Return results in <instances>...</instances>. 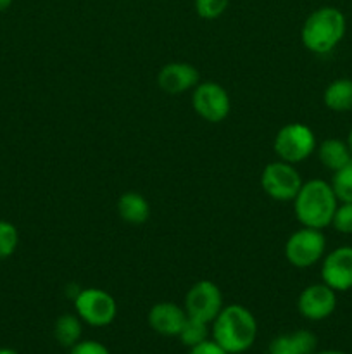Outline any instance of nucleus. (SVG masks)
I'll return each mask as SVG.
<instances>
[{
    "label": "nucleus",
    "mask_w": 352,
    "mask_h": 354,
    "mask_svg": "<svg viewBox=\"0 0 352 354\" xmlns=\"http://www.w3.org/2000/svg\"><path fill=\"white\" fill-rule=\"evenodd\" d=\"M213 339L228 354H242L254 346L257 337V322L242 304L223 306L213 322Z\"/></svg>",
    "instance_id": "1"
},
{
    "label": "nucleus",
    "mask_w": 352,
    "mask_h": 354,
    "mask_svg": "<svg viewBox=\"0 0 352 354\" xmlns=\"http://www.w3.org/2000/svg\"><path fill=\"white\" fill-rule=\"evenodd\" d=\"M337 206L338 199L331 189V183L320 178L304 182L293 199V213L299 223L317 230L331 227Z\"/></svg>",
    "instance_id": "2"
},
{
    "label": "nucleus",
    "mask_w": 352,
    "mask_h": 354,
    "mask_svg": "<svg viewBox=\"0 0 352 354\" xmlns=\"http://www.w3.org/2000/svg\"><path fill=\"white\" fill-rule=\"evenodd\" d=\"M347 19L337 7L324 6L313 10L304 21L300 40L304 47L317 55L330 54L345 37Z\"/></svg>",
    "instance_id": "3"
},
{
    "label": "nucleus",
    "mask_w": 352,
    "mask_h": 354,
    "mask_svg": "<svg viewBox=\"0 0 352 354\" xmlns=\"http://www.w3.org/2000/svg\"><path fill=\"white\" fill-rule=\"evenodd\" d=\"M326 237L323 230L302 227L293 232L285 244V258L295 268H311L324 258Z\"/></svg>",
    "instance_id": "4"
},
{
    "label": "nucleus",
    "mask_w": 352,
    "mask_h": 354,
    "mask_svg": "<svg viewBox=\"0 0 352 354\" xmlns=\"http://www.w3.org/2000/svg\"><path fill=\"white\" fill-rule=\"evenodd\" d=\"M75 311L83 324L102 328L114 322L117 315V303L107 290L90 287L81 289L75 296Z\"/></svg>",
    "instance_id": "5"
},
{
    "label": "nucleus",
    "mask_w": 352,
    "mask_h": 354,
    "mask_svg": "<svg viewBox=\"0 0 352 354\" xmlns=\"http://www.w3.org/2000/svg\"><path fill=\"white\" fill-rule=\"evenodd\" d=\"M280 161L297 165L302 162L316 151V137L309 127L302 123H289L276 133L273 142Z\"/></svg>",
    "instance_id": "6"
},
{
    "label": "nucleus",
    "mask_w": 352,
    "mask_h": 354,
    "mask_svg": "<svg viewBox=\"0 0 352 354\" xmlns=\"http://www.w3.org/2000/svg\"><path fill=\"white\" fill-rule=\"evenodd\" d=\"M302 183V176L295 169V165H290V162L275 161L266 165V168L262 169V190L271 199L280 201V203L295 199Z\"/></svg>",
    "instance_id": "7"
},
{
    "label": "nucleus",
    "mask_w": 352,
    "mask_h": 354,
    "mask_svg": "<svg viewBox=\"0 0 352 354\" xmlns=\"http://www.w3.org/2000/svg\"><path fill=\"white\" fill-rule=\"evenodd\" d=\"M192 104L195 113L207 123H221L231 111V100L226 90L214 82H202L193 88Z\"/></svg>",
    "instance_id": "8"
},
{
    "label": "nucleus",
    "mask_w": 352,
    "mask_h": 354,
    "mask_svg": "<svg viewBox=\"0 0 352 354\" xmlns=\"http://www.w3.org/2000/svg\"><path fill=\"white\" fill-rule=\"evenodd\" d=\"M183 308L188 317L213 324L214 318L223 310V292L211 280H200L188 289Z\"/></svg>",
    "instance_id": "9"
},
{
    "label": "nucleus",
    "mask_w": 352,
    "mask_h": 354,
    "mask_svg": "<svg viewBox=\"0 0 352 354\" xmlns=\"http://www.w3.org/2000/svg\"><path fill=\"white\" fill-rule=\"evenodd\" d=\"M337 308V292L326 283H311L300 292L297 299V310L311 322L326 320Z\"/></svg>",
    "instance_id": "10"
},
{
    "label": "nucleus",
    "mask_w": 352,
    "mask_h": 354,
    "mask_svg": "<svg viewBox=\"0 0 352 354\" xmlns=\"http://www.w3.org/2000/svg\"><path fill=\"white\" fill-rule=\"evenodd\" d=\"M321 280L335 292L352 289V248L342 245L328 252L321 263Z\"/></svg>",
    "instance_id": "11"
},
{
    "label": "nucleus",
    "mask_w": 352,
    "mask_h": 354,
    "mask_svg": "<svg viewBox=\"0 0 352 354\" xmlns=\"http://www.w3.org/2000/svg\"><path fill=\"white\" fill-rule=\"evenodd\" d=\"M200 83L197 68L190 62H168L157 75V85L168 95H179L195 88Z\"/></svg>",
    "instance_id": "12"
},
{
    "label": "nucleus",
    "mask_w": 352,
    "mask_h": 354,
    "mask_svg": "<svg viewBox=\"0 0 352 354\" xmlns=\"http://www.w3.org/2000/svg\"><path fill=\"white\" fill-rule=\"evenodd\" d=\"M186 317L188 315H186L185 308L162 301V303L154 304L150 308L147 320L155 334L164 335V337H178L183 324L186 322Z\"/></svg>",
    "instance_id": "13"
},
{
    "label": "nucleus",
    "mask_w": 352,
    "mask_h": 354,
    "mask_svg": "<svg viewBox=\"0 0 352 354\" xmlns=\"http://www.w3.org/2000/svg\"><path fill=\"white\" fill-rule=\"evenodd\" d=\"M317 348L316 335L311 330H295L273 339L268 354H314Z\"/></svg>",
    "instance_id": "14"
},
{
    "label": "nucleus",
    "mask_w": 352,
    "mask_h": 354,
    "mask_svg": "<svg viewBox=\"0 0 352 354\" xmlns=\"http://www.w3.org/2000/svg\"><path fill=\"white\" fill-rule=\"evenodd\" d=\"M117 214L130 225H144L150 216L148 201L138 192H124L117 201Z\"/></svg>",
    "instance_id": "15"
},
{
    "label": "nucleus",
    "mask_w": 352,
    "mask_h": 354,
    "mask_svg": "<svg viewBox=\"0 0 352 354\" xmlns=\"http://www.w3.org/2000/svg\"><path fill=\"white\" fill-rule=\"evenodd\" d=\"M316 151L321 165L333 173L344 168L352 159L347 142L338 140V138H326V140L321 142L320 147H316Z\"/></svg>",
    "instance_id": "16"
},
{
    "label": "nucleus",
    "mask_w": 352,
    "mask_h": 354,
    "mask_svg": "<svg viewBox=\"0 0 352 354\" xmlns=\"http://www.w3.org/2000/svg\"><path fill=\"white\" fill-rule=\"evenodd\" d=\"M323 102L333 113L352 111V80L338 78L324 88Z\"/></svg>",
    "instance_id": "17"
},
{
    "label": "nucleus",
    "mask_w": 352,
    "mask_h": 354,
    "mask_svg": "<svg viewBox=\"0 0 352 354\" xmlns=\"http://www.w3.org/2000/svg\"><path fill=\"white\" fill-rule=\"evenodd\" d=\"M83 334V322L78 315L66 313L55 320L54 325V337L62 348H72L76 342L81 341Z\"/></svg>",
    "instance_id": "18"
},
{
    "label": "nucleus",
    "mask_w": 352,
    "mask_h": 354,
    "mask_svg": "<svg viewBox=\"0 0 352 354\" xmlns=\"http://www.w3.org/2000/svg\"><path fill=\"white\" fill-rule=\"evenodd\" d=\"M206 322L197 320V318L186 317V322L183 324L182 330H179L178 337L186 348H193V346L200 344L202 341H206L207 335H209V328H207Z\"/></svg>",
    "instance_id": "19"
},
{
    "label": "nucleus",
    "mask_w": 352,
    "mask_h": 354,
    "mask_svg": "<svg viewBox=\"0 0 352 354\" xmlns=\"http://www.w3.org/2000/svg\"><path fill=\"white\" fill-rule=\"evenodd\" d=\"M330 183L338 203H352V159L344 168L333 173Z\"/></svg>",
    "instance_id": "20"
},
{
    "label": "nucleus",
    "mask_w": 352,
    "mask_h": 354,
    "mask_svg": "<svg viewBox=\"0 0 352 354\" xmlns=\"http://www.w3.org/2000/svg\"><path fill=\"white\" fill-rule=\"evenodd\" d=\"M19 245V232L10 221L0 220V261L10 258Z\"/></svg>",
    "instance_id": "21"
},
{
    "label": "nucleus",
    "mask_w": 352,
    "mask_h": 354,
    "mask_svg": "<svg viewBox=\"0 0 352 354\" xmlns=\"http://www.w3.org/2000/svg\"><path fill=\"white\" fill-rule=\"evenodd\" d=\"M230 6V0H195V10L202 19H217Z\"/></svg>",
    "instance_id": "22"
},
{
    "label": "nucleus",
    "mask_w": 352,
    "mask_h": 354,
    "mask_svg": "<svg viewBox=\"0 0 352 354\" xmlns=\"http://www.w3.org/2000/svg\"><path fill=\"white\" fill-rule=\"evenodd\" d=\"M331 227L344 235H352V203H338Z\"/></svg>",
    "instance_id": "23"
},
{
    "label": "nucleus",
    "mask_w": 352,
    "mask_h": 354,
    "mask_svg": "<svg viewBox=\"0 0 352 354\" xmlns=\"http://www.w3.org/2000/svg\"><path fill=\"white\" fill-rule=\"evenodd\" d=\"M69 354H110V351L99 341H79L69 348Z\"/></svg>",
    "instance_id": "24"
},
{
    "label": "nucleus",
    "mask_w": 352,
    "mask_h": 354,
    "mask_svg": "<svg viewBox=\"0 0 352 354\" xmlns=\"http://www.w3.org/2000/svg\"><path fill=\"white\" fill-rule=\"evenodd\" d=\"M188 354H228V353L224 351V349L221 348L214 339H206V341H202L200 344L190 348Z\"/></svg>",
    "instance_id": "25"
},
{
    "label": "nucleus",
    "mask_w": 352,
    "mask_h": 354,
    "mask_svg": "<svg viewBox=\"0 0 352 354\" xmlns=\"http://www.w3.org/2000/svg\"><path fill=\"white\" fill-rule=\"evenodd\" d=\"M14 0H0V12H3V10L9 9L10 6H12Z\"/></svg>",
    "instance_id": "26"
},
{
    "label": "nucleus",
    "mask_w": 352,
    "mask_h": 354,
    "mask_svg": "<svg viewBox=\"0 0 352 354\" xmlns=\"http://www.w3.org/2000/svg\"><path fill=\"white\" fill-rule=\"evenodd\" d=\"M314 354H347V353L337 351V349H326V351H317V353H314Z\"/></svg>",
    "instance_id": "27"
},
{
    "label": "nucleus",
    "mask_w": 352,
    "mask_h": 354,
    "mask_svg": "<svg viewBox=\"0 0 352 354\" xmlns=\"http://www.w3.org/2000/svg\"><path fill=\"white\" fill-rule=\"evenodd\" d=\"M0 354H19V353L14 351V349L10 348H0Z\"/></svg>",
    "instance_id": "28"
},
{
    "label": "nucleus",
    "mask_w": 352,
    "mask_h": 354,
    "mask_svg": "<svg viewBox=\"0 0 352 354\" xmlns=\"http://www.w3.org/2000/svg\"><path fill=\"white\" fill-rule=\"evenodd\" d=\"M347 145H349V149H351V154H352V128H351V131H349V135H347Z\"/></svg>",
    "instance_id": "29"
}]
</instances>
